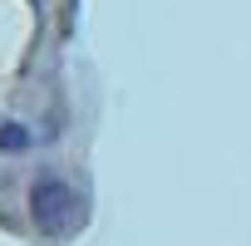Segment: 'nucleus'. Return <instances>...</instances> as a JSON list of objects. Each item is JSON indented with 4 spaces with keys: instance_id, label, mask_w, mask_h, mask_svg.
<instances>
[{
    "instance_id": "1",
    "label": "nucleus",
    "mask_w": 251,
    "mask_h": 246,
    "mask_svg": "<svg viewBox=\"0 0 251 246\" xmlns=\"http://www.w3.org/2000/svg\"><path fill=\"white\" fill-rule=\"evenodd\" d=\"M30 217L45 236H69L84 221V197L64 182V177H40L30 187Z\"/></svg>"
}]
</instances>
